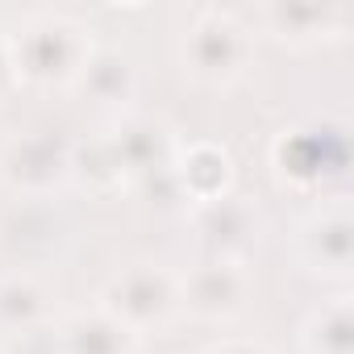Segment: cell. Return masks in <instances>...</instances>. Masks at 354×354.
<instances>
[{"label": "cell", "mask_w": 354, "mask_h": 354, "mask_svg": "<svg viewBox=\"0 0 354 354\" xmlns=\"http://www.w3.org/2000/svg\"><path fill=\"white\" fill-rule=\"evenodd\" d=\"M5 42H9L17 84L42 88V92L80 88L88 63L96 59L92 30L75 17H67V13H34Z\"/></svg>", "instance_id": "cell-1"}, {"label": "cell", "mask_w": 354, "mask_h": 354, "mask_svg": "<svg viewBox=\"0 0 354 354\" xmlns=\"http://www.w3.org/2000/svg\"><path fill=\"white\" fill-rule=\"evenodd\" d=\"M250 55H254L250 26L230 9H205L188 26L180 46L184 71L205 88H234L246 75Z\"/></svg>", "instance_id": "cell-2"}, {"label": "cell", "mask_w": 354, "mask_h": 354, "mask_svg": "<svg viewBox=\"0 0 354 354\" xmlns=\"http://www.w3.org/2000/svg\"><path fill=\"white\" fill-rule=\"evenodd\" d=\"M100 308L109 317H117L138 337L154 333V329H167L175 317L184 313L180 275H175L171 267H162V263H129L100 292Z\"/></svg>", "instance_id": "cell-3"}, {"label": "cell", "mask_w": 354, "mask_h": 354, "mask_svg": "<svg viewBox=\"0 0 354 354\" xmlns=\"http://www.w3.org/2000/svg\"><path fill=\"white\" fill-rule=\"evenodd\" d=\"M254 292V275L246 259H217L209 254L205 263H196L188 275H180V300L184 313H192L196 321H234L246 313Z\"/></svg>", "instance_id": "cell-4"}, {"label": "cell", "mask_w": 354, "mask_h": 354, "mask_svg": "<svg viewBox=\"0 0 354 354\" xmlns=\"http://www.w3.org/2000/svg\"><path fill=\"white\" fill-rule=\"evenodd\" d=\"M71 171H75L71 150L50 133H21L0 150V184L26 196H46L63 188Z\"/></svg>", "instance_id": "cell-5"}, {"label": "cell", "mask_w": 354, "mask_h": 354, "mask_svg": "<svg viewBox=\"0 0 354 354\" xmlns=\"http://www.w3.org/2000/svg\"><path fill=\"white\" fill-rule=\"evenodd\" d=\"M300 259L308 271L329 275V279H346L350 263H354V221H350V205L337 196L329 205H321L304 225H300Z\"/></svg>", "instance_id": "cell-6"}, {"label": "cell", "mask_w": 354, "mask_h": 354, "mask_svg": "<svg viewBox=\"0 0 354 354\" xmlns=\"http://www.w3.org/2000/svg\"><path fill=\"white\" fill-rule=\"evenodd\" d=\"M259 21L271 38L288 46H317L337 42L350 26V9L342 5H263Z\"/></svg>", "instance_id": "cell-7"}, {"label": "cell", "mask_w": 354, "mask_h": 354, "mask_svg": "<svg viewBox=\"0 0 354 354\" xmlns=\"http://www.w3.org/2000/svg\"><path fill=\"white\" fill-rule=\"evenodd\" d=\"M201 238L217 259H246L259 238V213L242 196H217L201 205Z\"/></svg>", "instance_id": "cell-8"}, {"label": "cell", "mask_w": 354, "mask_h": 354, "mask_svg": "<svg viewBox=\"0 0 354 354\" xmlns=\"http://www.w3.org/2000/svg\"><path fill=\"white\" fill-rule=\"evenodd\" d=\"M50 313H55V292L38 275L30 271L0 275V333H30L46 325Z\"/></svg>", "instance_id": "cell-9"}, {"label": "cell", "mask_w": 354, "mask_h": 354, "mask_svg": "<svg viewBox=\"0 0 354 354\" xmlns=\"http://www.w3.org/2000/svg\"><path fill=\"white\" fill-rule=\"evenodd\" d=\"M59 346L63 354H138V333H129L96 304L92 313H75L59 329Z\"/></svg>", "instance_id": "cell-10"}, {"label": "cell", "mask_w": 354, "mask_h": 354, "mask_svg": "<svg viewBox=\"0 0 354 354\" xmlns=\"http://www.w3.org/2000/svg\"><path fill=\"white\" fill-rule=\"evenodd\" d=\"M304 354H354V321H350V296H333L321 304L300 333Z\"/></svg>", "instance_id": "cell-11"}, {"label": "cell", "mask_w": 354, "mask_h": 354, "mask_svg": "<svg viewBox=\"0 0 354 354\" xmlns=\"http://www.w3.org/2000/svg\"><path fill=\"white\" fill-rule=\"evenodd\" d=\"M80 88H92V96L104 100V104H121V100L133 92V67H129V59H121V55H96V59L88 63Z\"/></svg>", "instance_id": "cell-12"}, {"label": "cell", "mask_w": 354, "mask_h": 354, "mask_svg": "<svg viewBox=\"0 0 354 354\" xmlns=\"http://www.w3.org/2000/svg\"><path fill=\"white\" fill-rule=\"evenodd\" d=\"M201 175H209V196H225V184H230V158L217 150V146H196L188 158H184V184L196 188Z\"/></svg>", "instance_id": "cell-13"}, {"label": "cell", "mask_w": 354, "mask_h": 354, "mask_svg": "<svg viewBox=\"0 0 354 354\" xmlns=\"http://www.w3.org/2000/svg\"><path fill=\"white\" fill-rule=\"evenodd\" d=\"M205 354H275V350L267 342H259V337H221Z\"/></svg>", "instance_id": "cell-14"}, {"label": "cell", "mask_w": 354, "mask_h": 354, "mask_svg": "<svg viewBox=\"0 0 354 354\" xmlns=\"http://www.w3.org/2000/svg\"><path fill=\"white\" fill-rule=\"evenodd\" d=\"M13 88H21L17 84V71H13V59H9V42L0 38V104H5L9 96H13Z\"/></svg>", "instance_id": "cell-15"}]
</instances>
